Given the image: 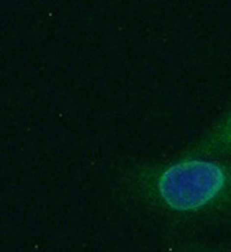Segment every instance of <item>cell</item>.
<instances>
[{
  "instance_id": "1",
  "label": "cell",
  "mask_w": 231,
  "mask_h": 252,
  "mask_svg": "<svg viewBox=\"0 0 231 252\" xmlns=\"http://www.w3.org/2000/svg\"><path fill=\"white\" fill-rule=\"evenodd\" d=\"M111 193L163 232L231 236V159H128L114 171Z\"/></svg>"
},
{
  "instance_id": "2",
  "label": "cell",
  "mask_w": 231,
  "mask_h": 252,
  "mask_svg": "<svg viewBox=\"0 0 231 252\" xmlns=\"http://www.w3.org/2000/svg\"><path fill=\"white\" fill-rule=\"evenodd\" d=\"M174 157L231 159V103L194 142Z\"/></svg>"
},
{
  "instance_id": "3",
  "label": "cell",
  "mask_w": 231,
  "mask_h": 252,
  "mask_svg": "<svg viewBox=\"0 0 231 252\" xmlns=\"http://www.w3.org/2000/svg\"><path fill=\"white\" fill-rule=\"evenodd\" d=\"M160 252H231V236L215 239L205 235L163 232Z\"/></svg>"
}]
</instances>
